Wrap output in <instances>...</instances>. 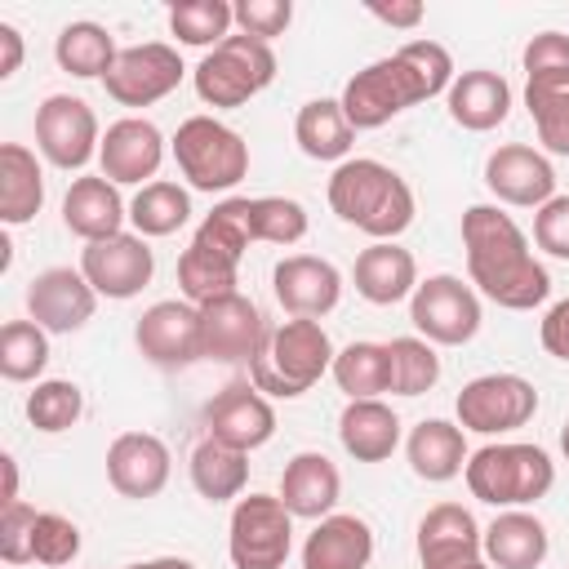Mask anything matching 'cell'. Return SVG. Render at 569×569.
Returning <instances> with one entry per match:
<instances>
[{"label": "cell", "instance_id": "obj_46", "mask_svg": "<svg viewBox=\"0 0 569 569\" xmlns=\"http://www.w3.org/2000/svg\"><path fill=\"white\" fill-rule=\"evenodd\" d=\"M80 556V529L76 520L58 511H40L36 520V560L40 565H71Z\"/></svg>", "mask_w": 569, "mask_h": 569}, {"label": "cell", "instance_id": "obj_43", "mask_svg": "<svg viewBox=\"0 0 569 569\" xmlns=\"http://www.w3.org/2000/svg\"><path fill=\"white\" fill-rule=\"evenodd\" d=\"M525 107L538 124V142L556 156H569V84L560 89H525Z\"/></svg>", "mask_w": 569, "mask_h": 569}, {"label": "cell", "instance_id": "obj_25", "mask_svg": "<svg viewBox=\"0 0 569 569\" xmlns=\"http://www.w3.org/2000/svg\"><path fill=\"white\" fill-rule=\"evenodd\" d=\"M342 493V476L338 467L325 458V453H298L289 458L284 476H280V502L289 507V516H302V520H325L333 511Z\"/></svg>", "mask_w": 569, "mask_h": 569}, {"label": "cell", "instance_id": "obj_32", "mask_svg": "<svg viewBox=\"0 0 569 569\" xmlns=\"http://www.w3.org/2000/svg\"><path fill=\"white\" fill-rule=\"evenodd\" d=\"M236 271H240V258H231V253L213 249L209 240L191 236V244H187L182 258H178L182 298H187L191 307H209V302H218V298H227V293H240V289H236Z\"/></svg>", "mask_w": 569, "mask_h": 569}, {"label": "cell", "instance_id": "obj_8", "mask_svg": "<svg viewBox=\"0 0 569 569\" xmlns=\"http://www.w3.org/2000/svg\"><path fill=\"white\" fill-rule=\"evenodd\" d=\"M289 547H293V516L280 498L271 493L236 498L231 533H227V551L236 569H284Z\"/></svg>", "mask_w": 569, "mask_h": 569}, {"label": "cell", "instance_id": "obj_42", "mask_svg": "<svg viewBox=\"0 0 569 569\" xmlns=\"http://www.w3.org/2000/svg\"><path fill=\"white\" fill-rule=\"evenodd\" d=\"M525 89H560L569 84V36L560 31H538L525 44Z\"/></svg>", "mask_w": 569, "mask_h": 569}, {"label": "cell", "instance_id": "obj_33", "mask_svg": "<svg viewBox=\"0 0 569 569\" xmlns=\"http://www.w3.org/2000/svg\"><path fill=\"white\" fill-rule=\"evenodd\" d=\"M53 58L76 80H107L120 49H116V40L102 22H67L53 40Z\"/></svg>", "mask_w": 569, "mask_h": 569}, {"label": "cell", "instance_id": "obj_52", "mask_svg": "<svg viewBox=\"0 0 569 569\" xmlns=\"http://www.w3.org/2000/svg\"><path fill=\"white\" fill-rule=\"evenodd\" d=\"M0 467H4V507H9V502H18V462L4 453Z\"/></svg>", "mask_w": 569, "mask_h": 569}, {"label": "cell", "instance_id": "obj_19", "mask_svg": "<svg viewBox=\"0 0 569 569\" xmlns=\"http://www.w3.org/2000/svg\"><path fill=\"white\" fill-rule=\"evenodd\" d=\"M204 427L213 440L249 453L258 445H267L276 436V409L267 405V396L249 382H231L227 391H218L204 405Z\"/></svg>", "mask_w": 569, "mask_h": 569}, {"label": "cell", "instance_id": "obj_24", "mask_svg": "<svg viewBox=\"0 0 569 569\" xmlns=\"http://www.w3.org/2000/svg\"><path fill=\"white\" fill-rule=\"evenodd\" d=\"M418 289V262L409 249L391 244V240H378L369 249H360L356 258V293L373 307H391L400 298H413Z\"/></svg>", "mask_w": 569, "mask_h": 569}, {"label": "cell", "instance_id": "obj_20", "mask_svg": "<svg viewBox=\"0 0 569 569\" xmlns=\"http://www.w3.org/2000/svg\"><path fill=\"white\" fill-rule=\"evenodd\" d=\"M480 551H485V533L462 502H440L422 516V525H418L422 569H462V565L480 560Z\"/></svg>", "mask_w": 569, "mask_h": 569}, {"label": "cell", "instance_id": "obj_15", "mask_svg": "<svg viewBox=\"0 0 569 569\" xmlns=\"http://www.w3.org/2000/svg\"><path fill=\"white\" fill-rule=\"evenodd\" d=\"M262 342H267L262 311L244 293H227L200 307V356L204 360H222V365L253 360Z\"/></svg>", "mask_w": 569, "mask_h": 569}, {"label": "cell", "instance_id": "obj_34", "mask_svg": "<svg viewBox=\"0 0 569 569\" xmlns=\"http://www.w3.org/2000/svg\"><path fill=\"white\" fill-rule=\"evenodd\" d=\"M244 480H249V453L204 436L196 449H191V485L200 498L209 502H231L244 493Z\"/></svg>", "mask_w": 569, "mask_h": 569}, {"label": "cell", "instance_id": "obj_53", "mask_svg": "<svg viewBox=\"0 0 569 569\" xmlns=\"http://www.w3.org/2000/svg\"><path fill=\"white\" fill-rule=\"evenodd\" d=\"M124 569H196L191 560L182 556H160V560H142V565H124Z\"/></svg>", "mask_w": 569, "mask_h": 569}, {"label": "cell", "instance_id": "obj_45", "mask_svg": "<svg viewBox=\"0 0 569 569\" xmlns=\"http://www.w3.org/2000/svg\"><path fill=\"white\" fill-rule=\"evenodd\" d=\"M36 520H40V511L27 507L22 498L0 511V556H4V565L36 560Z\"/></svg>", "mask_w": 569, "mask_h": 569}, {"label": "cell", "instance_id": "obj_5", "mask_svg": "<svg viewBox=\"0 0 569 569\" xmlns=\"http://www.w3.org/2000/svg\"><path fill=\"white\" fill-rule=\"evenodd\" d=\"M467 489L489 507H525L547 498L556 485V462L538 445H485L467 458Z\"/></svg>", "mask_w": 569, "mask_h": 569}, {"label": "cell", "instance_id": "obj_18", "mask_svg": "<svg viewBox=\"0 0 569 569\" xmlns=\"http://www.w3.org/2000/svg\"><path fill=\"white\" fill-rule=\"evenodd\" d=\"M485 187L520 209H542L556 196V169L542 151L525 147V142H507L498 151H489L485 160Z\"/></svg>", "mask_w": 569, "mask_h": 569}, {"label": "cell", "instance_id": "obj_27", "mask_svg": "<svg viewBox=\"0 0 569 569\" xmlns=\"http://www.w3.org/2000/svg\"><path fill=\"white\" fill-rule=\"evenodd\" d=\"M511 111V84L498 76V71H462L453 76L449 84V116L453 124L471 129V133H485V129H498Z\"/></svg>", "mask_w": 569, "mask_h": 569}, {"label": "cell", "instance_id": "obj_14", "mask_svg": "<svg viewBox=\"0 0 569 569\" xmlns=\"http://www.w3.org/2000/svg\"><path fill=\"white\" fill-rule=\"evenodd\" d=\"M133 342L160 369H182L200 360V307L178 302V298L147 307L133 325Z\"/></svg>", "mask_w": 569, "mask_h": 569}, {"label": "cell", "instance_id": "obj_28", "mask_svg": "<svg viewBox=\"0 0 569 569\" xmlns=\"http://www.w3.org/2000/svg\"><path fill=\"white\" fill-rule=\"evenodd\" d=\"M338 440L356 462H382L400 445V418L382 400H351L338 418Z\"/></svg>", "mask_w": 569, "mask_h": 569}, {"label": "cell", "instance_id": "obj_6", "mask_svg": "<svg viewBox=\"0 0 569 569\" xmlns=\"http://www.w3.org/2000/svg\"><path fill=\"white\" fill-rule=\"evenodd\" d=\"M191 80H196L200 102H209V107H244L253 93H262L276 80V53H271V44H262V40H253L244 31H231L218 49H209L200 58Z\"/></svg>", "mask_w": 569, "mask_h": 569}, {"label": "cell", "instance_id": "obj_48", "mask_svg": "<svg viewBox=\"0 0 569 569\" xmlns=\"http://www.w3.org/2000/svg\"><path fill=\"white\" fill-rule=\"evenodd\" d=\"M533 240L551 258H569V196H551L533 213Z\"/></svg>", "mask_w": 569, "mask_h": 569}, {"label": "cell", "instance_id": "obj_11", "mask_svg": "<svg viewBox=\"0 0 569 569\" xmlns=\"http://www.w3.org/2000/svg\"><path fill=\"white\" fill-rule=\"evenodd\" d=\"M182 58L173 44L164 40H147V44H129L120 49L116 67L107 71V98H116L120 107H151L160 98H169L182 80Z\"/></svg>", "mask_w": 569, "mask_h": 569}, {"label": "cell", "instance_id": "obj_50", "mask_svg": "<svg viewBox=\"0 0 569 569\" xmlns=\"http://www.w3.org/2000/svg\"><path fill=\"white\" fill-rule=\"evenodd\" d=\"M369 13H373L378 22H387V27H418L427 9H422L418 0H405V4H369Z\"/></svg>", "mask_w": 569, "mask_h": 569}, {"label": "cell", "instance_id": "obj_17", "mask_svg": "<svg viewBox=\"0 0 569 569\" xmlns=\"http://www.w3.org/2000/svg\"><path fill=\"white\" fill-rule=\"evenodd\" d=\"M93 307H98V293L84 280V271L49 267L27 284V311L44 333H76L93 316Z\"/></svg>", "mask_w": 569, "mask_h": 569}, {"label": "cell", "instance_id": "obj_36", "mask_svg": "<svg viewBox=\"0 0 569 569\" xmlns=\"http://www.w3.org/2000/svg\"><path fill=\"white\" fill-rule=\"evenodd\" d=\"M391 365H387V342H351L333 356V382L351 400H378L387 391Z\"/></svg>", "mask_w": 569, "mask_h": 569}, {"label": "cell", "instance_id": "obj_4", "mask_svg": "<svg viewBox=\"0 0 569 569\" xmlns=\"http://www.w3.org/2000/svg\"><path fill=\"white\" fill-rule=\"evenodd\" d=\"M325 369H333V342L320 320H284L267 329V342L249 360L253 387L284 400L311 391Z\"/></svg>", "mask_w": 569, "mask_h": 569}, {"label": "cell", "instance_id": "obj_30", "mask_svg": "<svg viewBox=\"0 0 569 569\" xmlns=\"http://www.w3.org/2000/svg\"><path fill=\"white\" fill-rule=\"evenodd\" d=\"M40 204H44V173L36 151H27L22 142H4L0 147V222L22 227L40 213Z\"/></svg>", "mask_w": 569, "mask_h": 569}, {"label": "cell", "instance_id": "obj_9", "mask_svg": "<svg viewBox=\"0 0 569 569\" xmlns=\"http://www.w3.org/2000/svg\"><path fill=\"white\" fill-rule=\"evenodd\" d=\"M453 409H458V427L462 431L502 436V431L525 427L538 413V391L520 373H485V378H471L458 391Z\"/></svg>", "mask_w": 569, "mask_h": 569}, {"label": "cell", "instance_id": "obj_41", "mask_svg": "<svg viewBox=\"0 0 569 569\" xmlns=\"http://www.w3.org/2000/svg\"><path fill=\"white\" fill-rule=\"evenodd\" d=\"M84 413V396L76 382L67 378H49V382H36V391L27 396V418L36 431H67L76 427V418Z\"/></svg>", "mask_w": 569, "mask_h": 569}, {"label": "cell", "instance_id": "obj_3", "mask_svg": "<svg viewBox=\"0 0 569 569\" xmlns=\"http://www.w3.org/2000/svg\"><path fill=\"white\" fill-rule=\"evenodd\" d=\"M329 209L360 227L373 240H396L413 222V191L409 182L387 169L382 160H342L329 178Z\"/></svg>", "mask_w": 569, "mask_h": 569}, {"label": "cell", "instance_id": "obj_29", "mask_svg": "<svg viewBox=\"0 0 569 569\" xmlns=\"http://www.w3.org/2000/svg\"><path fill=\"white\" fill-rule=\"evenodd\" d=\"M551 551L547 525L529 511H502L485 529V556L493 569H538Z\"/></svg>", "mask_w": 569, "mask_h": 569}, {"label": "cell", "instance_id": "obj_10", "mask_svg": "<svg viewBox=\"0 0 569 569\" xmlns=\"http://www.w3.org/2000/svg\"><path fill=\"white\" fill-rule=\"evenodd\" d=\"M409 320L427 342L440 347H462L476 338L480 329V298L471 284H462L458 276H427L418 280L413 298H409Z\"/></svg>", "mask_w": 569, "mask_h": 569}, {"label": "cell", "instance_id": "obj_35", "mask_svg": "<svg viewBox=\"0 0 569 569\" xmlns=\"http://www.w3.org/2000/svg\"><path fill=\"white\" fill-rule=\"evenodd\" d=\"M293 138H298L302 156H311V160H342L356 142V129H351L342 102L316 98V102H302V111L293 120Z\"/></svg>", "mask_w": 569, "mask_h": 569}, {"label": "cell", "instance_id": "obj_12", "mask_svg": "<svg viewBox=\"0 0 569 569\" xmlns=\"http://www.w3.org/2000/svg\"><path fill=\"white\" fill-rule=\"evenodd\" d=\"M36 147L58 169H84L102 147L93 107L84 98H71V93L44 98L36 111Z\"/></svg>", "mask_w": 569, "mask_h": 569}, {"label": "cell", "instance_id": "obj_21", "mask_svg": "<svg viewBox=\"0 0 569 569\" xmlns=\"http://www.w3.org/2000/svg\"><path fill=\"white\" fill-rule=\"evenodd\" d=\"M164 160V138L151 120L142 116H124L116 124H107L102 133V147H98V164H102V178L107 182H142V178H156ZM147 187V182H142Z\"/></svg>", "mask_w": 569, "mask_h": 569}, {"label": "cell", "instance_id": "obj_22", "mask_svg": "<svg viewBox=\"0 0 569 569\" xmlns=\"http://www.w3.org/2000/svg\"><path fill=\"white\" fill-rule=\"evenodd\" d=\"M107 480L124 498H156L169 485V445L151 431H124L107 449Z\"/></svg>", "mask_w": 569, "mask_h": 569}, {"label": "cell", "instance_id": "obj_23", "mask_svg": "<svg viewBox=\"0 0 569 569\" xmlns=\"http://www.w3.org/2000/svg\"><path fill=\"white\" fill-rule=\"evenodd\" d=\"M124 218H129V209H124L116 182H107V178H76L67 187V196H62V222L84 244L107 240V236H120Z\"/></svg>", "mask_w": 569, "mask_h": 569}, {"label": "cell", "instance_id": "obj_44", "mask_svg": "<svg viewBox=\"0 0 569 569\" xmlns=\"http://www.w3.org/2000/svg\"><path fill=\"white\" fill-rule=\"evenodd\" d=\"M253 236L267 244H293L307 236V209L284 196H258L253 200Z\"/></svg>", "mask_w": 569, "mask_h": 569}, {"label": "cell", "instance_id": "obj_1", "mask_svg": "<svg viewBox=\"0 0 569 569\" xmlns=\"http://www.w3.org/2000/svg\"><path fill=\"white\" fill-rule=\"evenodd\" d=\"M462 249L471 284H480L489 302L507 311H529L551 293V276L529 253V240L511 222V213L493 204H471L462 213Z\"/></svg>", "mask_w": 569, "mask_h": 569}, {"label": "cell", "instance_id": "obj_2", "mask_svg": "<svg viewBox=\"0 0 569 569\" xmlns=\"http://www.w3.org/2000/svg\"><path fill=\"white\" fill-rule=\"evenodd\" d=\"M449 84H453L449 49L436 40H409L391 58H378L365 71H356L338 102H342L351 129H378L391 116H400L405 107L449 93Z\"/></svg>", "mask_w": 569, "mask_h": 569}, {"label": "cell", "instance_id": "obj_31", "mask_svg": "<svg viewBox=\"0 0 569 569\" xmlns=\"http://www.w3.org/2000/svg\"><path fill=\"white\" fill-rule=\"evenodd\" d=\"M409 467L418 480H431V485H445L453 480L462 467H467V440H462V427L445 422V418H422L413 431H409Z\"/></svg>", "mask_w": 569, "mask_h": 569}, {"label": "cell", "instance_id": "obj_55", "mask_svg": "<svg viewBox=\"0 0 569 569\" xmlns=\"http://www.w3.org/2000/svg\"><path fill=\"white\" fill-rule=\"evenodd\" d=\"M462 569H489V565H485V560H471V565H462Z\"/></svg>", "mask_w": 569, "mask_h": 569}, {"label": "cell", "instance_id": "obj_40", "mask_svg": "<svg viewBox=\"0 0 569 569\" xmlns=\"http://www.w3.org/2000/svg\"><path fill=\"white\" fill-rule=\"evenodd\" d=\"M49 365V338L36 320H9L0 329V373L9 382H31Z\"/></svg>", "mask_w": 569, "mask_h": 569}, {"label": "cell", "instance_id": "obj_54", "mask_svg": "<svg viewBox=\"0 0 569 569\" xmlns=\"http://www.w3.org/2000/svg\"><path fill=\"white\" fill-rule=\"evenodd\" d=\"M560 453H565V458H569V422H565V427H560Z\"/></svg>", "mask_w": 569, "mask_h": 569}, {"label": "cell", "instance_id": "obj_49", "mask_svg": "<svg viewBox=\"0 0 569 569\" xmlns=\"http://www.w3.org/2000/svg\"><path fill=\"white\" fill-rule=\"evenodd\" d=\"M542 347H547L556 360H569V298L556 302V307L542 316Z\"/></svg>", "mask_w": 569, "mask_h": 569}, {"label": "cell", "instance_id": "obj_38", "mask_svg": "<svg viewBox=\"0 0 569 569\" xmlns=\"http://www.w3.org/2000/svg\"><path fill=\"white\" fill-rule=\"evenodd\" d=\"M387 365H391V378H387L391 396H422L440 382V356L427 338H391Z\"/></svg>", "mask_w": 569, "mask_h": 569}, {"label": "cell", "instance_id": "obj_47", "mask_svg": "<svg viewBox=\"0 0 569 569\" xmlns=\"http://www.w3.org/2000/svg\"><path fill=\"white\" fill-rule=\"evenodd\" d=\"M231 13H236V27L244 36H253V40H262V44L284 36V27L293 22V4L289 0H240V4H231Z\"/></svg>", "mask_w": 569, "mask_h": 569}, {"label": "cell", "instance_id": "obj_26", "mask_svg": "<svg viewBox=\"0 0 569 569\" xmlns=\"http://www.w3.org/2000/svg\"><path fill=\"white\" fill-rule=\"evenodd\" d=\"M373 556V529L360 516H325L302 547V569H365Z\"/></svg>", "mask_w": 569, "mask_h": 569}, {"label": "cell", "instance_id": "obj_7", "mask_svg": "<svg viewBox=\"0 0 569 569\" xmlns=\"http://www.w3.org/2000/svg\"><path fill=\"white\" fill-rule=\"evenodd\" d=\"M173 160L196 191H231L249 173V142L213 116H191L173 133Z\"/></svg>", "mask_w": 569, "mask_h": 569}, {"label": "cell", "instance_id": "obj_37", "mask_svg": "<svg viewBox=\"0 0 569 569\" xmlns=\"http://www.w3.org/2000/svg\"><path fill=\"white\" fill-rule=\"evenodd\" d=\"M191 218V196L178 182H147L133 204H129V222L138 227V236H173L182 222Z\"/></svg>", "mask_w": 569, "mask_h": 569}, {"label": "cell", "instance_id": "obj_39", "mask_svg": "<svg viewBox=\"0 0 569 569\" xmlns=\"http://www.w3.org/2000/svg\"><path fill=\"white\" fill-rule=\"evenodd\" d=\"M231 22L236 13L227 0H178L169 9V31L196 49H218L231 36Z\"/></svg>", "mask_w": 569, "mask_h": 569}, {"label": "cell", "instance_id": "obj_16", "mask_svg": "<svg viewBox=\"0 0 569 569\" xmlns=\"http://www.w3.org/2000/svg\"><path fill=\"white\" fill-rule=\"evenodd\" d=\"M271 289L280 298V307L293 316V320H320L338 307L342 298V276L329 258H316V253H289L276 262L271 271Z\"/></svg>", "mask_w": 569, "mask_h": 569}, {"label": "cell", "instance_id": "obj_13", "mask_svg": "<svg viewBox=\"0 0 569 569\" xmlns=\"http://www.w3.org/2000/svg\"><path fill=\"white\" fill-rule=\"evenodd\" d=\"M80 271H84V280L93 284V293L124 302V298H133V293H142V289L151 284L156 258H151V249H147L142 236L120 231V236H107V240L84 244Z\"/></svg>", "mask_w": 569, "mask_h": 569}, {"label": "cell", "instance_id": "obj_51", "mask_svg": "<svg viewBox=\"0 0 569 569\" xmlns=\"http://www.w3.org/2000/svg\"><path fill=\"white\" fill-rule=\"evenodd\" d=\"M18 62H22V36H18V27L0 22V80L13 76Z\"/></svg>", "mask_w": 569, "mask_h": 569}]
</instances>
